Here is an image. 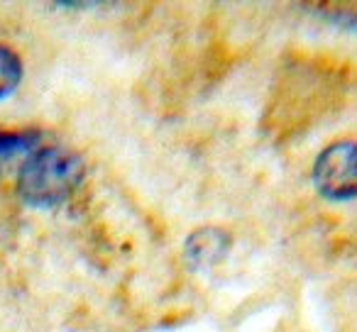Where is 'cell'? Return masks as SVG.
Masks as SVG:
<instances>
[{"label":"cell","instance_id":"cell-3","mask_svg":"<svg viewBox=\"0 0 357 332\" xmlns=\"http://www.w3.org/2000/svg\"><path fill=\"white\" fill-rule=\"evenodd\" d=\"M230 249V235L218 228H201L186 239V262L194 269H208L225 259Z\"/></svg>","mask_w":357,"mask_h":332},{"label":"cell","instance_id":"cell-5","mask_svg":"<svg viewBox=\"0 0 357 332\" xmlns=\"http://www.w3.org/2000/svg\"><path fill=\"white\" fill-rule=\"evenodd\" d=\"M37 142H40V132H32V129H27V132H0V166L15 154L35 149Z\"/></svg>","mask_w":357,"mask_h":332},{"label":"cell","instance_id":"cell-1","mask_svg":"<svg viewBox=\"0 0 357 332\" xmlns=\"http://www.w3.org/2000/svg\"><path fill=\"white\" fill-rule=\"evenodd\" d=\"M86 166L64 147L35 149L17 171V193L32 208H56L81 186Z\"/></svg>","mask_w":357,"mask_h":332},{"label":"cell","instance_id":"cell-4","mask_svg":"<svg viewBox=\"0 0 357 332\" xmlns=\"http://www.w3.org/2000/svg\"><path fill=\"white\" fill-rule=\"evenodd\" d=\"M22 81V61L10 47L0 45V100L8 98Z\"/></svg>","mask_w":357,"mask_h":332},{"label":"cell","instance_id":"cell-2","mask_svg":"<svg viewBox=\"0 0 357 332\" xmlns=\"http://www.w3.org/2000/svg\"><path fill=\"white\" fill-rule=\"evenodd\" d=\"M313 186L328 200L357 198V142H335L318 154Z\"/></svg>","mask_w":357,"mask_h":332}]
</instances>
